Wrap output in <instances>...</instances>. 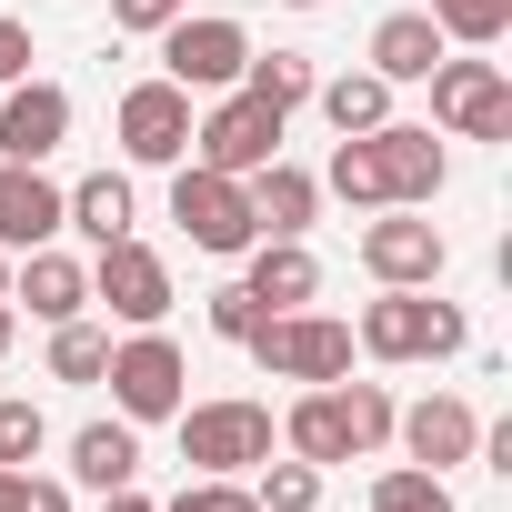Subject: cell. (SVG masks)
Returning a JSON list of instances; mask_svg holds the SVG:
<instances>
[{"label": "cell", "mask_w": 512, "mask_h": 512, "mask_svg": "<svg viewBox=\"0 0 512 512\" xmlns=\"http://www.w3.org/2000/svg\"><path fill=\"white\" fill-rule=\"evenodd\" d=\"M11 332H21V312H11V302H0V352H11Z\"/></svg>", "instance_id": "obj_39"}, {"label": "cell", "mask_w": 512, "mask_h": 512, "mask_svg": "<svg viewBox=\"0 0 512 512\" xmlns=\"http://www.w3.org/2000/svg\"><path fill=\"white\" fill-rule=\"evenodd\" d=\"M11 81H31V31L0 11V91H11Z\"/></svg>", "instance_id": "obj_35"}, {"label": "cell", "mask_w": 512, "mask_h": 512, "mask_svg": "<svg viewBox=\"0 0 512 512\" xmlns=\"http://www.w3.org/2000/svg\"><path fill=\"white\" fill-rule=\"evenodd\" d=\"M21 482H31V472H11V462H0V512H11V502H21Z\"/></svg>", "instance_id": "obj_38"}, {"label": "cell", "mask_w": 512, "mask_h": 512, "mask_svg": "<svg viewBox=\"0 0 512 512\" xmlns=\"http://www.w3.org/2000/svg\"><path fill=\"white\" fill-rule=\"evenodd\" d=\"M161 512H262V502H251V482H241V472H191Z\"/></svg>", "instance_id": "obj_31"}, {"label": "cell", "mask_w": 512, "mask_h": 512, "mask_svg": "<svg viewBox=\"0 0 512 512\" xmlns=\"http://www.w3.org/2000/svg\"><path fill=\"white\" fill-rule=\"evenodd\" d=\"M432 31H442V41H472V51H492V41L512 31V0H432Z\"/></svg>", "instance_id": "obj_29"}, {"label": "cell", "mask_w": 512, "mask_h": 512, "mask_svg": "<svg viewBox=\"0 0 512 512\" xmlns=\"http://www.w3.org/2000/svg\"><path fill=\"white\" fill-rule=\"evenodd\" d=\"M442 51H452V41L432 31V11H392V21L372 31V71H382L392 91H402V81H432V61H442Z\"/></svg>", "instance_id": "obj_19"}, {"label": "cell", "mask_w": 512, "mask_h": 512, "mask_svg": "<svg viewBox=\"0 0 512 512\" xmlns=\"http://www.w3.org/2000/svg\"><path fill=\"white\" fill-rule=\"evenodd\" d=\"M11 302H31V322H81V302H91V272L71 262V251H21V272H11Z\"/></svg>", "instance_id": "obj_15"}, {"label": "cell", "mask_w": 512, "mask_h": 512, "mask_svg": "<svg viewBox=\"0 0 512 512\" xmlns=\"http://www.w3.org/2000/svg\"><path fill=\"white\" fill-rule=\"evenodd\" d=\"M101 382H111L121 422H171V412L191 402V392H181V382H191V362H181V342H171L161 322H151V332H131V342H111V372H101Z\"/></svg>", "instance_id": "obj_5"}, {"label": "cell", "mask_w": 512, "mask_h": 512, "mask_svg": "<svg viewBox=\"0 0 512 512\" xmlns=\"http://www.w3.org/2000/svg\"><path fill=\"white\" fill-rule=\"evenodd\" d=\"M392 432H402V452H412L422 472H452V462H472V442H482V412H472L462 392H422L412 412H392Z\"/></svg>", "instance_id": "obj_12"}, {"label": "cell", "mask_w": 512, "mask_h": 512, "mask_svg": "<svg viewBox=\"0 0 512 512\" xmlns=\"http://www.w3.org/2000/svg\"><path fill=\"white\" fill-rule=\"evenodd\" d=\"M332 392H342V422H352V452H382V442H392V412H402V402H392L382 382H332Z\"/></svg>", "instance_id": "obj_30"}, {"label": "cell", "mask_w": 512, "mask_h": 512, "mask_svg": "<svg viewBox=\"0 0 512 512\" xmlns=\"http://www.w3.org/2000/svg\"><path fill=\"white\" fill-rule=\"evenodd\" d=\"M352 342L372 362H452L472 342V322H462V302H432V292H392L382 282V302H362V332Z\"/></svg>", "instance_id": "obj_1"}, {"label": "cell", "mask_w": 512, "mask_h": 512, "mask_svg": "<svg viewBox=\"0 0 512 512\" xmlns=\"http://www.w3.org/2000/svg\"><path fill=\"white\" fill-rule=\"evenodd\" d=\"M251 472H262V482H251V502H262V512H312L322 502V462H251Z\"/></svg>", "instance_id": "obj_27"}, {"label": "cell", "mask_w": 512, "mask_h": 512, "mask_svg": "<svg viewBox=\"0 0 512 512\" xmlns=\"http://www.w3.org/2000/svg\"><path fill=\"white\" fill-rule=\"evenodd\" d=\"M372 512H462V502H452V482H442V472L392 462V472H372Z\"/></svg>", "instance_id": "obj_26"}, {"label": "cell", "mask_w": 512, "mask_h": 512, "mask_svg": "<svg viewBox=\"0 0 512 512\" xmlns=\"http://www.w3.org/2000/svg\"><path fill=\"white\" fill-rule=\"evenodd\" d=\"M241 352L262 362L272 382H342V372H352V322H322V312L302 302V312H272Z\"/></svg>", "instance_id": "obj_4"}, {"label": "cell", "mask_w": 512, "mask_h": 512, "mask_svg": "<svg viewBox=\"0 0 512 512\" xmlns=\"http://www.w3.org/2000/svg\"><path fill=\"white\" fill-rule=\"evenodd\" d=\"M101 512H161V502H151L141 482H121V492H101Z\"/></svg>", "instance_id": "obj_37"}, {"label": "cell", "mask_w": 512, "mask_h": 512, "mask_svg": "<svg viewBox=\"0 0 512 512\" xmlns=\"http://www.w3.org/2000/svg\"><path fill=\"white\" fill-rule=\"evenodd\" d=\"M61 231V181H41V161H0V251H41Z\"/></svg>", "instance_id": "obj_14"}, {"label": "cell", "mask_w": 512, "mask_h": 512, "mask_svg": "<svg viewBox=\"0 0 512 512\" xmlns=\"http://www.w3.org/2000/svg\"><path fill=\"white\" fill-rule=\"evenodd\" d=\"M91 302H111V322L151 332L171 312V262H161L141 231H121V241H101V262H91Z\"/></svg>", "instance_id": "obj_7"}, {"label": "cell", "mask_w": 512, "mask_h": 512, "mask_svg": "<svg viewBox=\"0 0 512 512\" xmlns=\"http://www.w3.org/2000/svg\"><path fill=\"white\" fill-rule=\"evenodd\" d=\"M262 322H272V302H251V282H221V292H211V332H221V342H251Z\"/></svg>", "instance_id": "obj_33"}, {"label": "cell", "mask_w": 512, "mask_h": 512, "mask_svg": "<svg viewBox=\"0 0 512 512\" xmlns=\"http://www.w3.org/2000/svg\"><path fill=\"white\" fill-rule=\"evenodd\" d=\"M241 91L272 101V111L292 121V111L312 101V61H302V51H251V61H241Z\"/></svg>", "instance_id": "obj_25"}, {"label": "cell", "mask_w": 512, "mask_h": 512, "mask_svg": "<svg viewBox=\"0 0 512 512\" xmlns=\"http://www.w3.org/2000/svg\"><path fill=\"white\" fill-rule=\"evenodd\" d=\"M171 221H181L191 251H211V262H231V251L262 241V221H251V181L201 171V161H171Z\"/></svg>", "instance_id": "obj_2"}, {"label": "cell", "mask_w": 512, "mask_h": 512, "mask_svg": "<svg viewBox=\"0 0 512 512\" xmlns=\"http://www.w3.org/2000/svg\"><path fill=\"white\" fill-rule=\"evenodd\" d=\"M241 61H251V31H241V21H221V11H211V21H191V11H181V21L161 31V81H181V91H231V81H241Z\"/></svg>", "instance_id": "obj_10"}, {"label": "cell", "mask_w": 512, "mask_h": 512, "mask_svg": "<svg viewBox=\"0 0 512 512\" xmlns=\"http://www.w3.org/2000/svg\"><path fill=\"white\" fill-rule=\"evenodd\" d=\"M181 11H191V0H111V31H141V41H161Z\"/></svg>", "instance_id": "obj_34"}, {"label": "cell", "mask_w": 512, "mask_h": 512, "mask_svg": "<svg viewBox=\"0 0 512 512\" xmlns=\"http://www.w3.org/2000/svg\"><path fill=\"white\" fill-rule=\"evenodd\" d=\"M71 472H81L91 492L141 482V422H81V432H71Z\"/></svg>", "instance_id": "obj_21"}, {"label": "cell", "mask_w": 512, "mask_h": 512, "mask_svg": "<svg viewBox=\"0 0 512 512\" xmlns=\"http://www.w3.org/2000/svg\"><path fill=\"white\" fill-rule=\"evenodd\" d=\"M282 442H292L302 462H322V472H332V462H352V422H342V392H332V382H312V392L282 412Z\"/></svg>", "instance_id": "obj_20"}, {"label": "cell", "mask_w": 512, "mask_h": 512, "mask_svg": "<svg viewBox=\"0 0 512 512\" xmlns=\"http://www.w3.org/2000/svg\"><path fill=\"white\" fill-rule=\"evenodd\" d=\"M442 262H452L442 231H432V221H412L402 201H392L382 221H362V272H372V282H392V292H432V282H442Z\"/></svg>", "instance_id": "obj_11"}, {"label": "cell", "mask_w": 512, "mask_h": 512, "mask_svg": "<svg viewBox=\"0 0 512 512\" xmlns=\"http://www.w3.org/2000/svg\"><path fill=\"white\" fill-rule=\"evenodd\" d=\"M11 512H71V492H61V482H21V502H11Z\"/></svg>", "instance_id": "obj_36"}, {"label": "cell", "mask_w": 512, "mask_h": 512, "mask_svg": "<svg viewBox=\"0 0 512 512\" xmlns=\"http://www.w3.org/2000/svg\"><path fill=\"white\" fill-rule=\"evenodd\" d=\"M101 372H111V332L51 322V382H101Z\"/></svg>", "instance_id": "obj_28"}, {"label": "cell", "mask_w": 512, "mask_h": 512, "mask_svg": "<svg viewBox=\"0 0 512 512\" xmlns=\"http://www.w3.org/2000/svg\"><path fill=\"white\" fill-rule=\"evenodd\" d=\"M432 121L462 141H512V81L502 61H432Z\"/></svg>", "instance_id": "obj_8"}, {"label": "cell", "mask_w": 512, "mask_h": 512, "mask_svg": "<svg viewBox=\"0 0 512 512\" xmlns=\"http://www.w3.org/2000/svg\"><path fill=\"white\" fill-rule=\"evenodd\" d=\"M0 302H11V251H0Z\"/></svg>", "instance_id": "obj_40"}, {"label": "cell", "mask_w": 512, "mask_h": 512, "mask_svg": "<svg viewBox=\"0 0 512 512\" xmlns=\"http://www.w3.org/2000/svg\"><path fill=\"white\" fill-rule=\"evenodd\" d=\"M251 302H272V312H302L312 292H322V262H312V251L302 241H251Z\"/></svg>", "instance_id": "obj_18"}, {"label": "cell", "mask_w": 512, "mask_h": 512, "mask_svg": "<svg viewBox=\"0 0 512 512\" xmlns=\"http://www.w3.org/2000/svg\"><path fill=\"white\" fill-rule=\"evenodd\" d=\"M372 141H382V171H392V201H402V211H422V201L442 191V171H452V161H442V141H432L422 121H382Z\"/></svg>", "instance_id": "obj_17"}, {"label": "cell", "mask_w": 512, "mask_h": 512, "mask_svg": "<svg viewBox=\"0 0 512 512\" xmlns=\"http://www.w3.org/2000/svg\"><path fill=\"white\" fill-rule=\"evenodd\" d=\"M111 131H121V151L141 171H171V161H191V91L181 81H131L121 111H111Z\"/></svg>", "instance_id": "obj_9"}, {"label": "cell", "mask_w": 512, "mask_h": 512, "mask_svg": "<svg viewBox=\"0 0 512 512\" xmlns=\"http://www.w3.org/2000/svg\"><path fill=\"white\" fill-rule=\"evenodd\" d=\"M61 231H81L91 251H101V241H121V231H131V181H121V171L71 181V191H61Z\"/></svg>", "instance_id": "obj_22"}, {"label": "cell", "mask_w": 512, "mask_h": 512, "mask_svg": "<svg viewBox=\"0 0 512 512\" xmlns=\"http://www.w3.org/2000/svg\"><path fill=\"white\" fill-rule=\"evenodd\" d=\"M181 462L191 472H251L272 462V412L262 402H181Z\"/></svg>", "instance_id": "obj_6"}, {"label": "cell", "mask_w": 512, "mask_h": 512, "mask_svg": "<svg viewBox=\"0 0 512 512\" xmlns=\"http://www.w3.org/2000/svg\"><path fill=\"white\" fill-rule=\"evenodd\" d=\"M312 101H322V121H332L342 141L392 121V81H382V71H342V81H312Z\"/></svg>", "instance_id": "obj_23"}, {"label": "cell", "mask_w": 512, "mask_h": 512, "mask_svg": "<svg viewBox=\"0 0 512 512\" xmlns=\"http://www.w3.org/2000/svg\"><path fill=\"white\" fill-rule=\"evenodd\" d=\"M191 161H201V171L251 181L262 161H282V111H272V101H251L241 81H231V91H211V111L191 121Z\"/></svg>", "instance_id": "obj_3"}, {"label": "cell", "mask_w": 512, "mask_h": 512, "mask_svg": "<svg viewBox=\"0 0 512 512\" xmlns=\"http://www.w3.org/2000/svg\"><path fill=\"white\" fill-rule=\"evenodd\" d=\"M312 211H322V181H312V171H292V161H262V171H251V221H262V241H302Z\"/></svg>", "instance_id": "obj_16"}, {"label": "cell", "mask_w": 512, "mask_h": 512, "mask_svg": "<svg viewBox=\"0 0 512 512\" xmlns=\"http://www.w3.org/2000/svg\"><path fill=\"white\" fill-rule=\"evenodd\" d=\"M71 141V91L61 81H11L0 101V161H51Z\"/></svg>", "instance_id": "obj_13"}, {"label": "cell", "mask_w": 512, "mask_h": 512, "mask_svg": "<svg viewBox=\"0 0 512 512\" xmlns=\"http://www.w3.org/2000/svg\"><path fill=\"white\" fill-rule=\"evenodd\" d=\"M292 11H322V0H292Z\"/></svg>", "instance_id": "obj_41"}, {"label": "cell", "mask_w": 512, "mask_h": 512, "mask_svg": "<svg viewBox=\"0 0 512 512\" xmlns=\"http://www.w3.org/2000/svg\"><path fill=\"white\" fill-rule=\"evenodd\" d=\"M41 442H51L41 402H0V462H11V472H31V462H41Z\"/></svg>", "instance_id": "obj_32"}, {"label": "cell", "mask_w": 512, "mask_h": 512, "mask_svg": "<svg viewBox=\"0 0 512 512\" xmlns=\"http://www.w3.org/2000/svg\"><path fill=\"white\" fill-rule=\"evenodd\" d=\"M322 191H342L352 211H392V171H382V141H372V131L332 141V171H322Z\"/></svg>", "instance_id": "obj_24"}]
</instances>
